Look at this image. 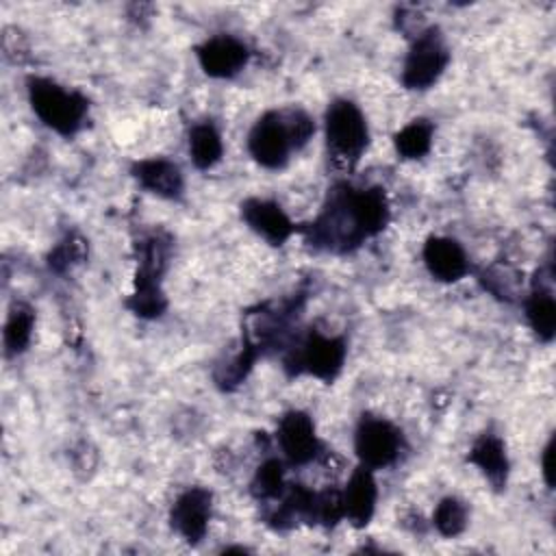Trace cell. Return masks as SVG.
I'll use <instances>...</instances> for the list:
<instances>
[{
    "instance_id": "cell-17",
    "label": "cell",
    "mask_w": 556,
    "mask_h": 556,
    "mask_svg": "<svg viewBox=\"0 0 556 556\" xmlns=\"http://www.w3.org/2000/svg\"><path fill=\"white\" fill-rule=\"evenodd\" d=\"M189 154L198 169H211L224 154V143L211 122L195 124L189 132Z\"/></svg>"
},
{
    "instance_id": "cell-3",
    "label": "cell",
    "mask_w": 556,
    "mask_h": 556,
    "mask_svg": "<svg viewBox=\"0 0 556 556\" xmlns=\"http://www.w3.org/2000/svg\"><path fill=\"white\" fill-rule=\"evenodd\" d=\"M345 341L341 337H326L311 330L285 356V369L291 376L308 374L324 382H332L345 363Z\"/></svg>"
},
{
    "instance_id": "cell-26",
    "label": "cell",
    "mask_w": 556,
    "mask_h": 556,
    "mask_svg": "<svg viewBox=\"0 0 556 556\" xmlns=\"http://www.w3.org/2000/svg\"><path fill=\"white\" fill-rule=\"evenodd\" d=\"M552 454H554V439H549V443L545 445L543 450V458H541V467H543V478L547 482V486L554 484V478H552Z\"/></svg>"
},
{
    "instance_id": "cell-8",
    "label": "cell",
    "mask_w": 556,
    "mask_h": 556,
    "mask_svg": "<svg viewBox=\"0 0 556 556\" xmlns=\"http://www.w3.org/2000/svg\"><path fill=\"white\" fill-rule=\"evenodd\" d=\"M211 502H213L211 491L202 486H191L176 497L169 513V521H172V528L187 543H198L204 539L211 521Z\"/></svg>"
},
{
    "instance_id": "cell-6",
    "label": "cell",
    "mask_w": 556,
    "mask_h": 556,
    "mask_svg": "<svg viewBox=\"0 0 556 556\" xmlns=\"http://www.w3.org/2000/svg\"><path fill=\"white\" fill-rule=\"evenodd\" d=\"M354 450L361 465L374 469L389 467L402 450V432L382 417L363 415L354 434Z\"/></svg>"
},
{
    "instance_id": "cell-11",
    "label": "cell",
    "mask_w": 556,
    "mask_h": 556,
    "mask_svg": "<svg viewBox=\"0 0 556 556\" xmlns=\"http://www.w3.org/2000/svg\"><path fill=\"white\" fill-rule=\"evenodd\" d=\"M241 219L248 224L250 230H254L271 245H282L295 232L289 215L280 208V204L271 200L248 198L241 204Z\"/></svg>"
},
{
    "instance_id": "cell-10",
    "label": "cell",
    "mask_w": 556,
    "mask_h": 556,
    "mask_svg": "<svg viewBox=\"0 0 556 556\" xmlns=\"http://www.w3.org/2000/svg\"><path fill=\"white\" fill-rule=\"evenodd\" d=\"M278 443L282 454L293 465L311 463L319 452L313 419L302 410H289L278 424Z\"/></svg>"
},
{
    "instance_id": "cell-25",
    "label": "cell",
    "mask_w": 556,
    "mask_h": 556,
    "mask_svg": "<svg viewBox=\"0 0 556 556\" xmlns=\"http://www.w3.org/2000/svg\"><path fill=\"white\" fill-rule=\"evenodd\" d=\"M85 256V245L83 239L76 237H67L65 241H61L52 252H50V269L54 271H63L65 267H70L72 263H78Z\"/></svg>"
},
{
    "instance_id": "cell-16",
    "label": "cell",
    "mask_w": 556,
    "mask_h": 556,
    "mask_svg": "<svg viewBox=\"0 0 556 556\" xmlns=\"http://www.w3.org/2000/svg\"><path fill=\"white\" fill-rule=\"evenodd\" d=\"M467 460L471 465H476L482 471V476L497 491H502L506 486V480H508V456H506L504 441L497 434H493V432L480 434L473 441Z\"/></svg>"
},
{
    "instance_id": "cell-5",
    "label": "cell",
    "mask_w": 556,
    "mask_h": 556,
    "mask_svg": "<svg viewBox=\"0 0 556 556\" xmlns=\"http://www.w3.org/2000/svg\"><path fill=\"white\" fill-rule=\"evenodd\" d=\"M450 63V50L443 41L439 28L430 26L421 30L404 61L402 70V85L406 89H428L432 87Z\"/></svg>"
},
{
    "instance_id": "cell-15",
    "label": "cell",
    "mask_w": 556,
    "mask_h": 556,
    "mask_svg": "<svg viewBox=\"0 0 556 556\" xmlns=\"http://www.w3.org/2000/svg\"><path fill=\"white\" fill-rule=\"evenodd\" d=\"M350 211L365 237H374L389 224V202L380 187L348 189Z\"/></svg>"
},
{
    "instance_id": "cell-21",
    "label": "cell",
    "mask_w": 556,
    "mask_h": 556,
    "mask_svg": "<svg viewBox=\"0 0 556 556\" xmlns=\"http://www.w3.org/2000/svg\"><path fill=\"white\" fill-rule=\"evenodd\" d=\"M432 523L443 536H458L467 528V506L458 497H443L434 508Z\"/></svg>"
},
{
    "instance_id": "cell-19",
    "label": "cell",
    "mask_w": 556,
    "mask_h": 556,
    "mask_svg": "<svg viewBox=\"0 0 556 556\" xmlns=\"http://www.w3.org/2000/svg\"><path fill=\"white\" fill-rule=\"evenodd\" d=\"M33 326H35V313L30 306L15 302L9 311L7 324H4V352L7 356H17L22 354L33 337Z\"/></svg>"
},
{
    "instance_id": "cell-14",
    "label": "cell",
    "mask_w": 556,
    "mask_h": 556,
    "mask_svg": "<svg viewBox=\"0 0 556 556\" xmlns=\"http://www.w3.org/2000/svg\"><path fill=\"white\" fill-rule=\"evenodd\" d=\"M132 176L137 178V182L146 191H150L159 198H165V200L180 198L182 187H185V180H182V174H180L178 165L167 161V159L137 161L132 165Z\"/></svg>"
},
{
    "instance_id": "cell-4",
    "label": "cell",
    "mask_w": 556,
    "mask_h": 556,
    "mask_svg": "<svg viewBox=\"0 0 556 556\" xmlns=\"http://www.w3.org/2000/svg\"><path fill=\"white\" fill-rule=\"evenodd\" d=\"M326 141L334 159L358 161L369 141L365 115L352 100H334L326 111Z\"/></svg>"
},
{
    "instance_id": "cell-18",
    "label": "cell",
    "mask_w": 556,
    "mask_h": 556,
    "mask_svg": "<svg viewBox=\"0 0 556 556\" xmlns=\"http://www.w3.org/2000/svg\"><path fill=\"white\" fill-rule=\"evenodd\" d=\"M526 317L541 341H552L556 334V302L549 289H534L526 300Z\"/></svg>"
},
{
    "instance_id": "cell-12",
    "label": "cell",
    "mask_w": 556,
    "mask_h": 556,
    "mask_svg": "<svg viewBox=\"0 0 556 556\" xmlns=\"http://www.w3.org/2000/svg\"><path fill=\"white\" fill-rule=\"evenodd\" d=\"M376 500H378V486H376L374 473L369 467L358 465L350 476L345 489L341 491L343 517L354 528H365L376 513Z\"/></svg>"
},
{
    "instance_id": "cell-24",
    "label": "cell",
    "mask_w": 556,
    "mask_h": 556,
    "mask_svg": "<svg viewBox=\"0 0 556 556\" xmlns=\"http://www.w3.org/2000/svg\"><path fill=\"white\" fill-rule=\"evenodd\" d=\"M282 117H285V124H287V130H289V137H291V143H293V150H300L308 143V139L313 137L315 132V124L313 119L308 117L306 111L302 109H285L282 111Z\"/></svg>"
},
{
    "instance_id": "cell-1",
    "label": "cell",
    "mask_w": 556,
    "mask_h": 556,
    "mask_svg": "<svg viewBox=\"0 0 556 556\" xmlns=\"http://www.w3.org/2000/svg\"><path fill=\"white\" fill-rule=\"evenodd\" d=\"M28 100L35 115L63 137H72L85 126L89 102L78 91L63 89L59 83L37 76L28 80Z\"/></svg>"
},
{
    "instance_id": "cell-2",
    "label": "cell",
    "mask_w": 556,
    "mask_h": 556,
    "mask_svg": "<svg viewBox=\"0 0 556 556\" xmlns=\"http://www.w3.org/2000/svg\"><path fill=\"white\" fill-rule=\"evenodd\" d=\"M348 189V185L334 187L328 195V206L317 217V222L311 224L308 239L317 248H326L332 252H350L356 245H361L363 239H367L350 211Z\"/></svg>"
},
{
    "instance_id": "cell-23",
    "label": "cell",
    "mask_w": 556,
    "mask_h": 556,
    "mask_svg": "<svg viewBox=\"0 0 556 556\" xmlns=\"http://www.w3.org/2000/svg\"><path fill=\"white\" fill-rule=\"evenodd\" d=\"M167 306L165 293L161 287H135L128 298V308L139 317H159Z\"/></svg>"
},
{
    "instance_id": "cell-13",
    "label": "cell",
    "mask_w": 556,
    "mask_h": 556,
    "mask_svg": "<svg viewBox=\"0 0 556 556\" xmlns=\"http://www.w3.org/2000/svg\"><path fill=\"white\" fill-rule=\"evenodd\" d=\"M421 256L426 269L439 282H456L469 271V261L463 245L450 237H430L424 243Z\"/></svg>"
},
{
    "instance_id": "cell-9",
    "label": "cell",
    "mask_w": 556,
    "mask_h": 556,
    "mask_svg": "<svg viewBox=\"0 0 556 556\" xmlns=\"http://www.w3.org/2000/svg\"><path fill=\"white\" fill-rule=\"evenodd\" d=\"M195 54L200 67L211 78H232L245 67L250 56L248 48L230 35H215L206 39L195 48Z\"/></svg>"
},
{
    "instance_id": "cell-20",
    "label": "cell",
    "mask_w": 556,
    "mask_h": 556,
    "mask_svg": "<svg viewBox=\"0 0 556 556\" xmlns=\"http://www.w3.org/2000/svg\"><path fill=\"white\" fill-rule=\"evenodd\" d=\"M393 143L402 159H421L432 146V124L428 119H413L395 132Z\"/></svg>"
},
{
    "instance_id": "cell-22",
    "label": "cell",
    "mask_w": 556,
    "mask_h": 556,
    "mask_svg": "<svg viewBox=\"0 0 556 556\" xmlns=\"http://www.w3.org/2000/svg\"><path fill=\"white\" fill-rule=\"evenodd\" d=\"M285 491V469L278 458H267L254 473L252 493L261 500L280 497Z\"/></svg>"
},
{
    "instance_id": "cell-7",
    "label": "cell",
    "mask_w": 556,
    "mask_h": 556,
    "mask_svg": "<svg viewBox=\"0 0 556 556\" xmlns=\"http://www.w3.org/2000/svg\"><path fill=\"white\" fill-rule=\"evenodd\" d=\"M248 150L252 159L267 169H282L287 165L293 143L282 111H267L254 122L248 135Z\"/></svg>"
}]
</instances>
